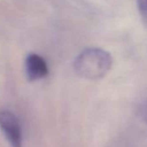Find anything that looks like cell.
<instances>
[{"label":"cell","instance_id":"6da1fadb","mask_svg":"<svg viewBox=\"0 0 147 147\" xmlns=\"http://www.w3.org/2000/svg\"><path fill=\"white\" fill-rule=\"evenodd\" d=\"M112 65L113 58L107 51L100 48H88L76 57L74 67L81 77L96 81L107 75Z\"/></svg>","mask_w":147,"mask_h":147},{"label":"cell","instance_id":"7a4b0ae2","mask_svg":"<svg viewBox=\"0 0 147 147\" xmlns=\"http://www.w3.org/2000/svg\"><path fill=\"white\" fill-rule=\"evenodd\" d=\"M0 127L11 147H23L20 122L12 112L0 111Z\"/></svg>","mask_w":147,"mask_h":147},{"label":"cell","instance_id":"3957f363","mask_svg":"<svg viewBox=\"0 0 147 147\" xmlns=\"http://www.w3.org/2000/svg\"><path fill=\"white\" fill-rule=\"evenodd\" d=\"M25 69L28 80L30 82L44 78L49 73L45 60L36 54H30L27 56L25 61Z\"/></svg>","mask_w":147,"mask_h":147},{"label":"cell","instance_id":"277c9868","mask_svg":"<svg viewBox=\"0 0 147 147\" xmlns=\"http://www.w3.org/2000/svg\"><path fill=\"white\" fill-rule=\"evenodd\" d=\"M138 7L142 16L147 19V0H137Z\"/></svg>","mask_w":147,"mask_h":147},{"label":"cell","instance_id":"5b68a950","mask_svg":"<svg viewBox=\"0 0 147 147\" xmlns=\"http://www.w3.org/2000/svg\"><path fill=\"white\" fill-rule=\"evenodd\" d=\"M139 113L143 119V120L147 124V101H145L140 107Z\"/></svg>","mask_w":147,"mask_h":147}]
</instances>
